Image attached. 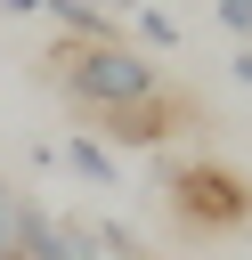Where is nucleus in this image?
<instances>
[{"label":"nucleus","mask_w":252,"mask_h":260,"mask_svg":"<svg viewBox=\"0 0 252 260\" xmlns=\"http://www.w3.org/2000/svg\"><path fill=\"white\" fill-rule=\"evenodd\" d=\"M49 81L98 122V114H122V106H138V98H154L163 89V73L146 65V49H130V41H57L49 49Z\"/></svg>","instance_id":"f257e3e1"},{"label":"nucleus","mask_w":252,"mask_h":260,"mask_svg":"<svg viewBox=\"0 0 252 260\" xmlns=\"http://www.w3.org/2000/svg\"><path fill=\"white\" fill-rule=\"evenodd\" d=\"M171 211L195 236H236V228H252V179H236L228 162H187V171H171Z\"/></svg>","instance_id":"f03ea898"},{"label":"nucleus","mask_w":252,"mask_h":260,"mask_svg":"<svg viewBox=\"0 0 252 260\" xmlns=\"http://www.w3.org/2000/svg\"><path fill=\"white\" fill-rule=\"evenodd\" d=\"M179 98L171 89H154V98H138V106H122V114H98V130L89 138H122V146H163L171 130H179Z\"/></svg>","instance_id":"7ed1b4c3"},{"label":"nucleus","mask_w":252,"mask_h":260,"mask_svg":"<svg viewBox=\"0 0 252 260\" xmlns=\"http://www.w3.org/2000/svg\"><path fill=\"white\" fill-rule=\"evenodd\" d=\"M49 162L81 171V179H89L98 195H114V187H122V162H114V154H106V138H89V130H73L65 146H49Z\"/></svg>","instance_id":"20e7f679"},{"label":"nucleus","mask_w":252,"mask_h":260,"mask_svg":"<svg viewBox=\"0 0 252 260\" xmlns=\"http://www.w3.org/2000/svg\"><path fill=\"white\" fill-rule=\"evenodd\" d=\"M41 16H57L65 41H122V24H114L98 0H41Z\"/></svg>","instance_id":"39448f33"},{"label":"nucleus","mask_w":252,"mask_h":260,"mask_svg":"<svg viewBox=\"0 0 252 260\" xmlns=\"http://www.w3.org/2000/svg\"><path fill=\"white\" fill-rule=\"evenodd\" d=\"M130 24H138V41H146V49H179V41H187V24H179V16H163L154 0H146Z\"/></svg>","instance_id":"423d86ee"},{"label":"nucleus","mask_w":252,"mask_h":260,"mask_svg":"<svg viewBox=\"0 0 252 260\" xmlns=\"http://www.w3.org/2000/svg\"><path fill=\"white\" fill-rule=\"evenodd\" d=\"M16 203H24V187L0 179V260H16Z\"/></svg>","instance_id":"0eeeda50"},{"label":"nucleus","mask_w":252,"mask_h":260,"mask_svg":"<svg viewBox=\"0 0 252 260\" xmlns=\"http://www.w3.org/2000/svg\"><path fill=\"white\" fill-rule=\"evenodd\" d=\"M211 16H219L236 41H252V0H211Z\"/></svg>","instance_id":"6e6552de"},{"label":"nucleus","mask_w":252,"mask_h":260,"mask_svg":"<svg viewBox=\"0 0 252 260\" xmlns=\"http://www.w3.org/2000/svg\"><path fill=\"white\" fill-rule=\"evenodd\" d=\"M228 81H236V89H252V41H244V49L228 57Z\"/></svg>","instance_id":"1a4fd4ad"},{"label":"nucleus","mask_w":252,"mask_h":260,"mask_svg":"<svg viewBox=\"0 0 252 260\" xmlns=\"http://www.w3.org/2000/svg\"><path fill=\"white\" fill-rule=\"evenodd\" d=\"M0 16H41V0H0Z\"/></svg>","instance_id":"9d476101"}]
</instances>
